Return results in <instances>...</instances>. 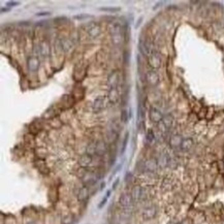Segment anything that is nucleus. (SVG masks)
Masks as SVG:
<instances>
[{
    "instance_id": "obj_1",
    "label": "nucleus",
    "mask_w": 224,
    "mask_h": 224,
    "mask_svg": "<svg viewBox=\"0 0 224 224\" xmlns=\"http://www.w3.org/2000/svg\"><path fill=\"white\" fill-rule=\"evenodd\" d=\"M131 196H132V199L133 201H142V199L146 198V194H147V191L146 189L142 188L141 186H134L131 190Z\"/></svg>"
},
{
    "instance_id": "obj_2",
    "label": "nucleus",
    "mask_w": 224,
    "mask_h": 224,
    "mask_svg": "<svg viewBox=\"0 0 224 224\" xmlns=\"http://www.w3.org/2000/svg\"><path fill=\"white\" fill-rule=\"evenodd\" d=\"M86 29H87L88 34H89L90 37H92V38L97 37V36L100 34V32H101L100 26H99L98 24L94 23V22L88 24L87 27H86Z\"/></svg>"
},
{
    "instance_id": "obj_3",
    "label": "nucleus",
    "mask_w": 224,
    "mask_h": 224,
    "mask_svg": "<svg viewBox=\"0 0 224 224\" xmlns=\"http://www.w3.org/2000/svg\"><path fill=\"white\" fill-rule=\"evenodd\" d=\"M81 179H82V181H83V183L85 184V186H87V187L90 185H93V184L96 183V181H97V177H96L95 172L88 171H86V172H85L84 175Z\"/></svg>"
},
{
    "instance_id": "obj_4",
    "label": "nucleus",
    "mask_w": 224,
    "mask_h": 224,
    "mask_svg": "<svg viewBox=\"0 0 224 224\" xmlns=\"http://www.w3.org/2000/svg\"><path fill=\"white\" fill-rule=\"evenodd\" d=\"M148 63L151 67L153 68H158L161 65V58H160L159 54L156 52H153L150 54V56L148 57Z\"/></svg>"
},
{
    "instance_id": "obj_5",
    "label": "nucleus",
    "mask_w": 224,
    "mask_h": 224,
    "mask_svg": "<svg viewBox=\"0 0 224 224\" xmlns=\"http://www.w3.org/2000/svg\"><path fill=\"white\" fill-rule=\"evenodd\" d=\"M92 161H93V156L89 155V154H87V153H85V154H83V155H81L80 157H78V165H80L81 167L87 168L88 166L91 165Z\"/></svg>"
},
{
    "instance_id": "obj_6",
    "label": "nucleus",
    "mask_w": 224,
    "mask_h": 224,
    "mask_svg": "<svg viewBox=\"0 0 224 224\" xmlns=\"http://www.w3.org/2000/svg\"><path fill=\"white\" fill-rule=\"evenodd\" d=\"M132 202H133V199H132L131 194H129V193H122V194L120 195L119 204H120V205L122 208H129V207H131Z\"/></svg>"
},
{
    "instance_id": "obj_7",
    "label": "nucleus",
    "mask_w": 224,
    "mask_h": 224,
    "mask_svg": "<svg viewBox=\"0 0 224 224\" xmlns=\"http://www.w3.org/2000/svg\"><path fill=\"white\" fill-rule=\"evenodd\" d=\"M119 78H120L119 72L117 70L113 71L110 75H108V86H110L112 89H115V88L117 87V85L119 84Z\"/></svg>"
},
{
    "instance_id": "obj_8",
    "label": "nucleus",
    "mask_w": 224,
    "mask_h": 224,
    "mask_svg": "<svg viewBox=\"0 0 224 224\" xmlns=\"http://www.w3.org/2000/svg\"><path fill=\"white\" fill-rule=\"evenodd\" d=\"M149 117H150V120L152 121L154 123H160L163 119V116L162 114L160 113V112L157 110V108H151L150 110V113H149Z\"/></svg>"
},
{
    "instance_id": "obj_9",
    "label": "nucleus",
    "mask_w": 224,
    "mask_h": 224,
    "mask_svg": "<svg viewBox=\"0 0 224 224\" xmlns=\"http://www.w3.org/2000/svg\"><path fill=\"white\" fill-rule=\"evenodd\" d=\"M147 82L152 86H156L159 83V75L155 70H150L147 72Z\"/></svg>"
},
{
    "instance_id": "obj_10",
    "label": "nucleus",
    "mask_w": 224,
    "mask_h": 224,
    "mask_svg": "<svg viewBox=\"0 0 224 224\" xmlns=\"http://www.w3.org/2000/svg\"><path fill=\"white\" fill-rule=\"evenodd\" d=\"M77 197H78V201H82V202L86 201L88 199V197H89V188H88L87 186L81 187V188L78 189V191Z\"/></svg>"
},
{
    "instance_id": "obj_11",
    "label": "nucleus",
    "mask_w": 224,
    "mask_h": 224,
    "mask_svg": "<svg viewBox=\"0 0 224 224\" xmlns=\"http://www.w3.org/2000/svg\"><path fill=\"white\" fill-rule=\"evenodd\" d=\"M35 166H36V168L39 171V172H41L42 175H48V174H49L50 169H49V167H48L47 163H46V161H44V159H37V160H36V161H35Z\"/></svg>"
},
{
    "instance_id": "obj_12",
    "label": "nucleus",
    "mask_w": 224,
    "mask_h": 224,
    "mask_svg": "<svg viewBox=\"0 0 224 224\" xmlns=\"http://www.w3.org/2000/svg\"><path fill=\"white\" fill-rule=\"evenodd\" d=\"M156 208L155 207H148L144 209L143 211V218L145 220H151L156 216Z\"/></svg>"
},
{
    "instance_id": "obj_13",
    "label": "nucleus",
    "mask_w": 224,
    "mask_h": 224,
    "mask_svg": "<svg viewBox=\"0 0 224 224\" xmlns=\"http://www.w3.org/2000/svg\"><path fill=\"white\" fill-rule=\"evenodd\" d=\"M108 152V145L104 141H99L96 143V155L102 156Z\"/></svg>"
},
{
    "instance_id": "obj_14",
    "label": "nucleus",
    "mask_w": 224,
    "mask_h": 224,
    "mask_svg": "<svg viewBox=\"0 0 224 224\" xmlns=\"http://www.w3.org/2000/svg\"><path fill=\"white\" fill-rule=\"evenodd\" d=\"M145 169H146L147 171H150V172H154L157 169V166H158V162H157L156 159H148L146 162H145Z\"/></svg>"
},
{
    "instance_id": "obj_15",
    "label": "nucleus",
    "mask_w": 224,
    "mask_h": 224,
    "mask_svg": "<svg viewBox=\"0 0 224 224\" xmlns=\"http://www.w3.org/2000/svg\"><path fill=\"white\" fill-rule=\"evenodd\" d=\"M121 30H122V27L119 23H111L108 25V31L112 34V36H117V35H121Z\"/></svg>"
},
{
    "instance_id": "obj_16",
    "label": "nucleus",
    "mask_w": 224,
    "mask_h": 224,
    "mask_svg": "<svg viewBox=\"0 0 224 224\" xmlns=\"http://www.w3.org/2000/svg\"><path fill=\"white\" fill-rule=\"evenodd\" d=\"M28 68L30 71H36L39 68V59L37 57L32 56L28 59Z\"/></svg>"
},
{
    "instance_id": "obj_17",
    "label": "nucleus",
    "mask_w": 224,
    "mask_h": 224,
    "mask_svg": "<svg viewBox=\"0 0 224 224\" xmlns=\"http://www.w3.org/2000/svg\"><path fill=\"white\" fill-rule=\"evenodd\" d=\"M104 108V98L98 97L96 98L94 102H93V111L94 113H99Z\"/></svg>"
},
{
    "instance_id": "obj_18",
    "label": "nucleus",
    "mask_w": 224,
    "mask_h": 224,
    "mask_svg": "<svg viewBox=\"0 0 224 224\" xmlns=\"http://www.w3.org/2000/svg\"><path fill=\"white\" fill-rule=\"evenodd\" d=\"M72 47H74V42H72L69 38H63L61 39V48L64 52H69Z\"/></svg>"
},
{
    "instance_id": "obj_19",
    "label": "nucleus",
    "mask_w": 224,
    "mask_h": 224,
    "mask_svg": "<svg viewBox=\"0 0 224 224\" xmlns=\"http://www.w3.org/2000/svg\"><path fill=\"white\" fill-rule=\"evenodd\" d=\"M138 49H140L141 53L143 54V55H147V56L149 55L150 56V47L146 41L143 40V39H141L140 40V44H138Z\"/></svg>"
},
{
    "instance_id": "obj_20",
    "label": "nucleus",
    "mask_w": 224,
    "mask_h": 224,
    "mask_svg": "<svg viewBox=\"0 0 224 224\" xmlns=\"http://www.w3.org/2000/svg\"><path fill=\"white\" fill-rule=\"evenodd\" d=\"M108 100L112 104H116V102L119 100V93H118V90L115 88V89H111V91L108 92Z\"/></svg>"
},
{
    "instance_id": "obj_21",
    "label": "nucleus",
    "mask_w": 224,
    "mask_h": 224,
    "mask_svg": "<svg viewBox=\"0 0 224 224\" xmlns=\"http://www.w3.org/2000/svg\"><path fill=\"white\" fill-rule=\"evenodd\" d=\"M182 142L183 140L180 135H174V137H171V141H169V144H171V146L172 148H177V147H181Z\"/></svg>"
},
{
    "instance_id": "obj_22",
    "label": "nucleus",
    "mask_w": 224,
    "mask_h": 224,
    "mask_svg": "<svg viewBox=\"0 0 224 224\" xmlns=\"http://www.w3.org/2000/svg\"><path fill=\"white\" fill-rule=\"evenodd\" d=\"M40 55H42L44 57H47L49 56L50 54V47H49V44H48L47 41H42L40 46Z\"/></svg>"
},
{
    "instance_id": "obj_23",
    "label": "nucleus",
    "mask_w": 224,
    "mask_h": 224,
    "mask_svg": "<svg viewBox=\"0 0 224 224\" xmlns=\"http://www.w3.org/2000/svg\"><path fill=\"white\" fill-rule=\"evenodd\" d=\"M29 128H30V132H31V134H35V133H38L39 131H40L41 124L38 123V121H34V122L29 126Z\"/></svg>"
},
{
    "instance_id": "obj_24",
    "label": "nucleus",
    "mask_w": 224,
    "mask_h": 224,
    "mask_svg": "<svg viewBox=\"0 0 224 224\" xmlns=\"http://www.w3.org/2000/svg\"><path fill=\"white\" fill-rule=\"evenodd\" d=\"M192 146H193V141L191 138H186V140H183L182 145H181V149L183 151H188L189 149H191Z\"/></svg>"
},
{
    "instance_id": "obj_25",
    "label": "nucleus",
    "mask_w": 224,
    "mask_h": 224,
    "mask_svg": "<svg viewBox=\"0 0 224 224\" xmlns=\"http://www.w3.org/2000/svg\"><path fill=\"white\" fill-rule=\"evenodd\" d=\"M157 162H158V166H160V167H165L169 163V159L167 158V156L165 154H161L159 159L157 160Z\"/></svg>"
},
{
    "instance_id": "obj_26",
    "label": "nucleus",
    "mask_w": 224,
    "mask_h": 224,
    "mask_svg": "<svg viewBox=\"0 0 224 224\" xmlns=\"http://www.w3.org/2000/svg\"><path fill=\"white\" fill-rule=\"evenodd\" d=\"M172 121H174V119H172V117L171 116V115H166V116L163 117L162 123L164 124V126L166 127V128H171V125H172Z\"/></svg>"
},
{
    "instance_id": "obj_27",
    "label": "nucleus",
    "mask_w": 224,
    "mask_h": 224,
    "mask_svg": "<svg viewBox=\"0 0 224 224\" xmlns=\"http://www.w3.org/2000/svg\"><path fill=\"white\" fill-rule=\"evenodd\" d=\"M86 153L91 156L95 155L96 154V143H90L88 145L87 149H86Z\"/></svg>"
},
{
    "instance_id": "obj_28",
    "label": "nucleus",
    "mask_w": 224,
    "mask_h": 224,
    "mask_svg": "<svg viewBox=\"0 0 224 224\" xmlns=\"http://www.w3.org/2000/svg\"><path fill=\"white\" fill-rule=\"evenodd\" d=\"M56 108L55 107H52L50 108L49 110L46 111V113L44 114V118H47V119H51V118H54L56 116Z\"/></svg>"
},
{
    "instance_id": "obj_29",
    "label": "nucleus",
    "mask_w": 224,
    "mask_h": 224,
    "mask_svg": "<svg viewBox=\"0 0 224 224\" xmlns=\"http://www.w3.org/2000/svg\"><path fill=\"white\" fill-rule=\"evenodd\" d=\"M74 222V215H71V214L65 215L61 220L62 224H72Z\"/></svg>"
},
{
    "instance_id": "obj_30",
    "label": "nucleus",
    "mask_w": 224,
    "mask_h": 224,
    "mask_svg": "<svg viewBox=\"0 0 224 224\" xmlns=\"http://www.w3.org/2000/svg\"><path fill=\"white\" fill-rule=\"evenodd\" d=\"M61 100L63 101V104H67V108H70L74 104V98L69 95H64L61 98Z\"/></svg>"
},
{
    "instance_id": "obj_31",
    "label": "nucleus",
    "mask_w": 224,
    "mask_h": 224,
    "mask_svg": "<svg viewBox=\"0 0 224 224\" xmlns=\"http://www.w3.org/2000/svg\"><path fill=\"white\" fill-rule=\"evenodd\" d=\"M25 143L28 145L29 147H34L35 146V140L33 137L32 134H26L25 135Z\"/></svg>"
},
{
    "instance_id": "obj_32",
    "label": "nucleus",
    "mask_w": 224,
    "mask_h": 224,
    "mask_svg": "<svg viewBox=\"0 0 224 224\" xmlns=\"http://www.w3.org/2000/svg\"><path fill=\"white\" fill-rule=\"evenodd\" d=\"M129 118H130V112L128 113V111L127 110H123L122 113H121V120H122V122L127 123L129 120Z\"/></svg>"
},
{
    "instance_id": "obj_33",
    "label": "nucleus",
    "mask_w": 224,
    "mask_h": 224,
    "mask_svg": "<svg viewBox=\"0 0 224 224\" xmlns=\"http://www.w3.org/2000/svg\"><path fill=\"white\" fill-rule=\"evenodd\" d=\"M128 138H129V133L127 132L126 134H125V137H124V142H123V146H122V154L125 152V150H126V147H127V143H128Z\"/></svg>"
},
{
    "instance_id": "obj_34",
    "label": "nucleus",
    "mask_w": 224,
    "mask_h": 224,
    "mask_svg": "<svg viewBox=\"0 0 224 224\" xmlns=\"http://www.w3.org/2000/svg\"><path fill=\"white\" fill-rule=\"evenodd\" d=\"M100 11H111V13H116V11H120V8L119 7H100Z\"/></svg>"
},
{
    "instance_id": "obj_35",
    "label": "nucleus",
    "mask_w": 224,
    "mask_h": 224,
    "mask_svg": "<svg viewBox=\"0 0 224 224\" xmlns=\"http://www.w3.org/2000/svg\"><path fill=\"white\" fill-rule=\"evenodd\" d=\"M154 137H155V135H154V132L152 129H149L147 132V140L148 142H152L154 140Z\"/></svg>"
},
{
    "instance_id": "obj_36",
    "label": "nucleus",
    "mask_w": 224,
    "mask_h": 224,
    "mask_svg": "<svg viewBox=\"0 0 224 224\" xmlns=\"http://www.w3.org/2000/svg\"><path fill=\"white\" fill-rule=\"evenodd\" d=\"M49 15H51L50 11H41V13L36 14V16H37V17H42V16H49Z\"/></svg>"
},
{
    "instance_id": "obj_37",
    "label": "nucleus",
    "mask_w": 224,
    "mask_h": 224,
    "mask_svg": "<svg viewBox=\"0 0 224 224\" xmlns=\"http://www.w3.org/2000/svg\"><path fill=\"white\" fill-rule=\"evenodd\" d=\"M19 4H20V2H18V1H10V2H7L8 6H17V5H19Z\"/></svg>"
},
{
    "instance_id": "obj_38",
    "label": "nucleus",
    "mask_w": 224,
    "mask_h": 224,
    "mask_svg": "<svg viewBox=\"0 0 224 224\" xmlns=\"http://www.w3.org/2000/svg\"><path fill=\"white\" fill-rule=\"evenodd\" d=\"M107 201H108V197H105V198L102 199L101 202H100V204H99V205H98V208H99V209H101L102 207H104V205H105V202H107Z\"/></svg>"
},
{
    "instance_id": "obj_39",
    "label": "nucleus",
    "mask_w": 224,
    "mask_h": 224,
    "mask_svg": "<svg viewBox=\"0 0 224 224\" xmlns=\"http://www.w3.org/2000/svg\"><path fill=\"white\" fill-rule=\"evenodd\" d=\"M119 181H120L119 179H117V180L115 181L114 184H113V186H112V189H113V190H114V189H116V187L118 186V184H119Z\"/></svg>"
},
{
    "instance_id": "obj_40",
    "label": "nucleus",
    "mask_w": 224,
    "mask_h": 224,
    "mask_svg": "<svg viewBox=\"0 0 224 224\" xmlns=\"http://www.w3.org/2000/svg\"><path fill=\"white\" fill-rule=\"evenodd\" d=\"M7 11H10L8 8H1V13H7Z\"/></svg>"
},
{
    "instance_id": "obj_41",
    "label": "nucleus",
    "mask_w": 224,
    "mask_h": 224,
    "mask_svg": "<svg viewBox=\"0 0 224 224\" xmlns=\"http://www.w3.org/2000/svg\"><path fill=\"white\" fill-rule=\"evenodd\" d=\"M27 224H35L34 222H29V223H27Z\"/></svg>"
},
{
    "instance_id": "obj_42",
    "label": "nucleus",
    "mask_w": 224,
    "mask_h": 224,
    "mask_svg": "<svg viewBox=\"0 0 224 224\" xmlns=\"http://www.w3.org/2000/svg\"><path fill=\"white\" fill-rule=\"evenodd\" d=\"M223 163H224V160H223Z\"/></svg>"
}]
</instances>
